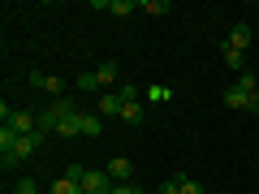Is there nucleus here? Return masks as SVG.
<instances>
[{"mask_svg":"<svg viewBox=\"0 0 259 194\" xmlns=\"http://www.w3.org/2000/svg\"><path fill=\"white\" fill-rule=\"evenodd\" d=\"M104 134V121L91 117V112H82V138H100Z\"/></svg>","mask_w":259,"mask_h":194,"instance_id":"13","label":"nucleus"},{"mask_svg":"<svg viewBox=\"0 0 259 194\" xmlns=\"http://www.w3.org/2000/svg\"><path fill=\"white\" fill-rule=\"evenodd\" d=\"M143 194H147V190H143Z\"/></svg>","mask_w":259,"mask_h":194,"instance_id":"26","label":"nucleus"},{"mask_svg":"<svg viewBox=\"0 0 259 194\" xmlns=\"http://www.w3.org/2000/svg\"><path fill=\"white\" fill-rule=\"evenodd\" d=\"M82 190H87V194H112V177L104 173V168H87Z\"/></svg>","mask_w":259,"mask_h":194,"instance_id":"3","label":"nucleus"},{"mask_svg":"<svg viewBox=\"0 0 259 194\" xmlns=\"http://www.w3.org/2000/svg\"><path fill=\"white\" fill-rule=\"evenodd\" d=\"M225 47H233V52H246V47H250V26H246V22H238V26L229 30Z\"/></svg>","mask_w":259,"mask_h":194,"instance_id":"7","label":"nucleus"},{"mask_svg":"<svg viewBox=\"0 0 259 194\" xmlns=\"http://www.w3.org/2000/svg\"><path fill=\"white\" fill-rule=\"evenodd\" d=\"M56 134H61V138H74V134H82V112H74V117H65Z\"/></svg>","mask_w":259,"mask_h":194,"instance_id":"11","label":"nucleus"},{"mask_svg":"<svg viewBox=\"0 0 259 194\" xmlns=\"http://www.w3.org/2000/svg\"><path fill=\"white\" fill-rule=\"evenodd\" d=\"M225 65H229V69H242V52H233V47H225Z\"/></svg>","mask_w":259,"mask_h":194,"instance_id":"23","label":"nucleus"},{"mask_svg":"<svg viewBox=\"0 0 259 194\" xmlns=\"http://www.w3.org/2000/svg\"><path fill=\"white\" fill-rule=\"evenodd\" d=\"M13 194H39V181H30V177H18V181H13Z\"/></svg>","mask_w":259,"mask_h":194,"instance_id":"17","label":"nucleus"},{"mask_svg":"<svg viewBox=\"0 0 259 194\" xmlns=\"http://www.w3.org/2000/svg\"><path fill=\"white\" fill-rule=\"evenodd\" d=\"M117 95H121L125 104H139V86H134V82H121V86H117Z\"/></svg>","mask_w":259,"mask_h":194,"instance_id":"18","label":"nucleus"},{"mask_svg":"<svg viewBox=\"0 0 259 194\" xmlns=\"http://www.w3.org/2000/svg\"><path fill=\"white\" fill-rule=\"evenodd\" d=\"M238 86H242L246 95H255V91H259V78H255V74H238Z\"/></svg>","mask_w":259,"mask_h":194,"instance_id":"19","label":"nucleus"},{"mask_svg":"<svg viewBox=\"0 0 259 194\" xmlns=\"http://www.w3.org/2000/svg\"><path fill=\"white\" fill-rule=\"evenodd\" d=\"M255 95H259V91H255Z\"/></svg>","mask_w":259,"mask_h":194,"instance_id":"27","label":"nucleus"},{"mask_svg":"<svg viewBox=\"0 0 259 194\" xmlns=\"http://www.w3.org/2000/svg\"><path fill=\"white\" fill-rule=\"evenodd\" d=\"M104 173H108V177H112V181H117V185H130V181H134V164H130L125 156L108 160V168H104Z\"/></svg>","mask_w":259,"mask_h":194,"instance_id":"5","label":"nucleus"},{"mask_svg":"<svg viewBox=\"0 0 259 194\" xmlns=\"http://www.w3.org/2000/svg\"><path fill=\"white\" fill-rule=\"evenodd\" d=\"M182 194H203V185L194 181V177H182Z\"/></svg>","mask_w":259,"mask_h":194,"instance_id":"24","label":"nucleus"},{"mask_svg":"<svg viewBox=\"0 0 259 194\" xmlns=\"http://www.w3.org/2000/svg\"><path fill=\"white\" fill-rule=\"evenodd\" d=\"M156 194H182V177H168V181H160Z\"/></svg>","mask_w":259,"mask_h":194,"instance_id":"21","label":"nucleus"},{"mask_svg":"<svg viewBox=\"0 0 259 194\" xmlns=\"http://www.w3.org/2000/svg\"><path fill=\"white\" fill-rule=\"evenodd\" d=\"M108 9H112V18H130L139 5H134V0H108Z\"/></svg>","mask_w":259,"mask_h":194,"instance_id":"15","label":"nucleus"},{"mask_svg":"<svg viewBox=\"0 0 259 194\" xmlns=\"http://www.w3.org/2000/svg\"><path fill=\"white\" fill-rule=\"evenodd\" d=\"M5 125H13L18 134H35V129H39V112L18 108V112H9V121H5Z\"/></svg>","mask_w":259,"mask_h":194,"instance_id":"4","label":"nucleus"},{"mask_svg":"<svg viewBox=\"0 0 259 194\" xmlns=\"http://www.w3.org/2000/svg\"><path fill=\"white\" fill-rule=\"evenodd\" d=\"M121 112H125V100H121L117 91H108L100 100V117H121Z\"/></svg>","mask_w":259,"mask_h":194,"instance_id":"9","label":"nucleus"},{"mask_svg":"<svg viewBox=\"0 0 259 194\" xmlns=\"http://www.w3.org/2000/svg\"><path fill=\"white\" fill-rule=\"evenodd\" d=\"M39 142H44V134H39V129H35V134H18V142H13V151H5V156H0V164H5V168L22 164L26 156H35V151H39Z\"/></svg>","mask_w":259,"mask_h":194,"instance_id":"2","label":"nucleus"},{"mask_svg":"<svg viewBox=\"0 0 259 194\" xmlns=\"http://www.w3.org/2000/svg\"><path fill=\"white\" fill-rule=\"evenodd\" d=\"M74 112H78V108L65 100V95H61V100H52V108L39 112V134H44V138H48V134H56V129H61V121H65V117H74Z\"/></svg>","mask_w":259,"mask_h":194,"instance_id":"1","label":"nucleus"},{"mask_svg":"<svg viewBox=\"0 0 259 194\" xmlns=\"http://www.w3.org/2000/svg\"><path fill=\"white\" fill-rule=\"evenodd\" d=\"M65 177H69V181H78V185H82V177H87V164H69V168H65Z\"/></svg>","mask_w":259,"mask_h":194,"instance_id":"22","label":"nucleus"},{"mask_svg":"<svg viewBox=\"0 0 259 194\" xmlns=\"http://www.w3.org/2000/svg\"><path fill=\"white\" fill-rule=\"evenodd\" d=\"M112 194H143L139 185H112Z\"/></svg>","mask_w":259,"mask_h":194,"instance_id":"25","label":"nucleus"},{"mask_svg":"<svg viewBox=\"0 0 259 194\" xmlns=\"http://www.w3.org/2000/svg\"><path fill=\"white\" fill-rule=\"evenodd\" d=\"M143 117H147V112H143V104H125V112H121V121H125V125H143Z\"/></svg>","mask_w":259,"mask_h":194,"instance_id":"14","label":"nucleus"},{"mask_svg":"<svg viewBox=\"0 0 259 194\" xmlns=\"http://www.w3.org/2000/svg\"><path fill=\"white\" fill-rule=\"evenodd\" d=\"M78 91H100V78L95 74H78Z\"/></svg>","mask_w":259,"mask_h":194,"instance_id":"20","label":"nucleus"},{"mask_svg":"<svg viewBox=\"0 0 259 194\" xmlns=\"http://www.w3.org/2000/svg\"><path fill=\"white\" fill-rule=\"evenodd\" d=\"M250 104H255V95H246L238 82L225 86V108H238V112H250Z\"/></svg>","mask_w":259,"mask_h":194,"instance_id":"6","label":"nucleus"},{"mask_svg":"<svg viewBox=\"0 0 259 194\" xmlns=\"http://www.w3.org/2000/svg\"><path fill=\"white\" fill-rule=\"evenodd\" d=\"M95 78H100V86H112L117 82V61H104L100 69H95ZM112 91H117V86H112Z\"/></svg>","mask_w":259,"mask_h":194,"instance_id":"12","label":"nucleus"},{"mask_svg":"<svg viewBox=\"0 0 259 194\" xmlns=\"http://www.w3.org/2000/svg\"><path fill=\"white\" fill-rule=\"evenodd\" d=\"M30 86H39V91L56 95V100H61V91H65V82H61V78H52V74H30Z\"/></svg>","mask_w":259,"mask_h":194,"instance_id":"8","label":"nucleus"},{"mask_svg":"<svg viewBox=\"0 0 259 194\" xmlns=\"http://www.w3.org/2000/svg\"><path fill=\"white\" fill-rule=\"evenodd\" d=\"M48 194H87V190L78 181H69V177H56V181L48 185Z\"/></svg>","mask_w":259,"mask_h":194,"instance_id":"10","label":"nucleus"},{"mask_svg":"<svg viewBox=\"0 0 259 194\" xmlns=\"http://www.w3.org/2000/svg\"><path fill=\"white\" fill-rule=\"evenodd\" d=\"M139 9H143V13H151V18H164V13H168V0H143Z\"/></svg>","mask_w":259,"mask_h":194,"instance_id":"16","label":"nucleus"}]
</instances>
